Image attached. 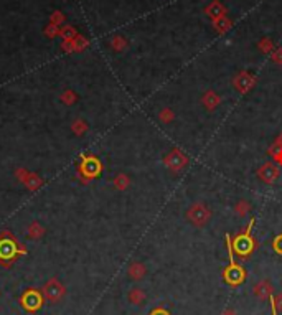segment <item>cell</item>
<instances>
[{
    "mask_svg": "<svg viewBox=\"0 0 282 315\" xmlns=\"http://www.w3.org/2000/svg\"><path fill=\"white\" fill-rule=\"evenodd\" d=\"M23 254H27V248L17 240L15 234L7 229L2 231L0 233V266L9 269Z\"/></svg>",
    "mask_w": 282,
    "mask_h": 315,
    "instance_id": "6da1fadb",
    "label": "cell"
},
{
    "mask_svg": "<svg viewBox=\"0 0 282 315\" xmlns=\"http://www.w3.org/2000/svg\"><path fill=\"white\" fill-rule=\"evenodd\" d=\"M188 221L193 224L195 228H205L206 224L212 221V210L206 203L203 201H195L187 208V213H185Z\"/></svg>",
    "mask_w": 282,
    "mask_h": 315,
    "instance_id": "7a4b0ae2",
    "label": "cell"
},
{
    "mask_svg": "<svg viewBox=\"0 0 282 315\" xmlns=\"http://www.w3.org/2000/svg\"><path fill=\"white\" fill-rule=\"evenodd\" d=\"M20 307L23 308L25 312L28 313H37L38 310H41V307L45 304V297L41 294V289H35V287H30L27 289L25 292L20 295Z\"/></svg>",
    "mask_w": 282,
    "mask_h": 315,
    "instance_id": "3957f363",
    "label": "cell"
},
{
    "mask_svg": "<svg viewBox=\"0 0 282 315\" xmlns=\"http://www.w3.org/2000/svg\"><path fill=\"white\" fill-rule=\"evenodd\" d=\"M41 294H43L46 302H50V304H58V302H61L64 299L66 287L58 281L56 277H51L43 284V287H41Z\"/></svg>",
    "mask_w": 282,
    "mask_h": 315,
    "instance_id": "277c9868",
    "label": "cell"
},
{
    "mask_svg": "<svg viewBox=\"0 0 282 315\" xmlns=\"http://www.w3.org/2000/svg\"><path fill=\"white\" fill-rule=\"evenodd\" d=\"M101 172V164L96 157H83L78 167V174L83 178V182H89L99 175Z\"/></svg>",
    "mask_w": 282,
    "mask_h": 315,
    "instance_id": "5b68a950",
    "label": "cell"
},
{
    "mask_svg": "<svg viewBox=\"0 0 282 315\" xmlns=\"http://www.w3.org/2000/svg\"><path fill=\"white\" fill-rule=\"evenodd\" d=\"M164 164L167 165V167H169L172 172H180L182 170L185 165L188 164V157L185 155L183 152H180L178 148L177 150H172L169 155H167L165 159H164Z\"/></svg>",
    "mask_w": 282,
    "mask_h": 315,
    "instance_id": "8992f818",
    "label": "cell"
},
{
    "mask_svg": "<svg viewBox=\"0 0 282 315\" xmlns=\"http://www.w3.org/2000/svg\"><path fill=\"white\" fill-rule=\"evenodd\" d=\"M253 295L256 297V299L262 300V302L272 299V295H274L272 282L269 281V279H261L259 282H256L253 286Z\"/></svg>",
    "mask_w": 282,
    "mask_h": 315,
    "instance_id": "52a82bcc",
    "label": "cell"
},
{
    "mask_svg": "<svg viewBox=\"0 0 282 315\" xmlns=\"http://www.w3.org/2000/svg\"><path fill=\"white\" fill-rule=\"evenodd\" d=\"M17 178H19L28 190H38L41 185H43V180L38 177V174H33V172H28L23 169L17 170Z\"/></svg>",
    "mask_w": 282,
    "mask_h": 315,
    "instance_id": "ba28073f",
    "label": "cell"
},
{
    "mask_svg": "<svg viewBox=\"0 0 282 315\" xmlns=\"http://www.w3.org/2000/svg\"><path fill=\"white\" fill-rule=\"evenodd\" d=\"M257 177L261 178V180L264 183H274L275 180H277V177H279V169L275 167L274 164H264L262 167L257 170Z\"/></svg>",
    "mask_w": 282,
    "mask_h": 315,
    "instance_id": "9c48e42d",
    "label": "cell"
},
{
    "mask_svg": "<svg viewBox=\"0 0 282 315\" xmlns=\"http://www.w3.org/2000/svg\"><path fill=\"white\" fill-rule=\"evenodd\" d=\"M233 85H235V88L239 93H248L249 89H253V86L256 85V78L248 73H239L236 78L233 80Z\"/></svg>",
    "mask_w": 282,
    "mask_h": 315,
    "instance_id": "30bf717a",
    "label": "cell"
},
{
    "mask_svg": "<svg viewBox=\"0 0 282 315\" xmlns=\"http://www.w3.org/2000/svg\"><path fill=\"white\" fill-rule=\"evenodd\" d=\"M127 276L132 281H142L144 277L147 276V267L140 261H134V263H130L129 267H127Z\"/></svg>",
    "mask_w": 282,
    "mask_h": 315,
    "instance_id": "8fae6325",
    "label": "cell"
},
{
    "mask_svg": "<svg viewBox=\"0 0 282 315\" xmlns=\"http://www.w3.org/2000/svg\"><path fill=\"white\" fill-rule=\"evenodd\" d=\"M201 104L205 106V108L208 111H215L218 108V106L221 104V98H220V94H217L215 91H206V93H203V96H201Z\"/></svg>",
    "mask_w": 282,
    "mask_h": 315,
    "instance_id": "7c38bea8",
    "label": "cell"
},
{
    "mask_svg": "<svg viewBox=\"0 0 282 315\" xmlns=\"http://www.w3.org/2000/svg\"><path fill=\"white\" fill-rule=\"evenodd\" d=\"M225 276H226V281L230 284H233V286H236V284L244 281V271L241 269V267L235 266V264H231L230 267H228Z\"/></svg>",
    "mask_w": 282,
    "mask_h": 315,
    "instance_id": "4fadbf2b",
    "label": "cell"
},
{
    "mask_svg": "<svg viewBox=\"0 0 282 315\" xmlns=\"http://www.w3.org/2000/svg\"><path fill=\"white\" fill-rule=\"evenodd\" d=\"M146 299H147L146 290L140 289V287H132V289L129 290V294H127V300L130 302L132 305H137V307L144 305V302H146Z\"/></svg>",
    "mask_w": 282,
    "mask_h": 315,
    "instance_id": "5bb4252c",
    "label": "cell"
},
{
    "mask_svg": "<svg viewBox=\"0 0 282 315\" xmlns=\"http://www.w3.org/2000/svg\"><path fill=\"white\" fill-rule=\"evenodd\" d=\"M251 241H249V238H248V234H243V236H238V240L235 241V251L238 253V254H248L249 251H251Z\"/></svg>",
    "mask_w": 282,
    "mask_h": 315,
    "instance_id": "9a60e30c",
    "label": "cell"
},
{
    "mask_svg": "<svg viewBox=\"0 0 282 315\" xmlns=\"http://www.w3.org/2000/svg\"><path fill=\"white\" fill-rule=\"evenodd\" d=\"M235 213H236V216L239 218H244V216H248L249 215V211H251V203L246 198H241V200H238L236 201V205H235Z\"/></svg>",
    "mask_w": 282,
    "mask_h": 315,
    "instance_id": "2e32d148",
    "label": "cell"
},
{
    "mask_svg": "<svg viewBox=\"0 0 282 315\" xmlns=\"http://www.w3.org/2000/svg\"><path fill=\"white\" fill-rule=\"evenodd\" d=\"M112 183L117 190L124 192V190H127L129 185H130V178H129V175H125V174H117L116 177H114Z\"/></svg>",
    "mask_w": 282,
    "mask_h": 315,
    "instance_id": "e0dca14e",
    "label": "cell"
},
{
    "mask_svg": "<svg viewBox=\"0 0 282 315\" xmlns=\"http://www.w3.org/2000/svg\"><path fill=\"white\" fill-rule=\"evenodd\" d=\"M27 233H28V236H30V238H32V240H40V238L45 234V228L41 226L40 223L35 221V223H32V224H30V226H28Z\"/></svg>",
    "mask_w": 282,
    "mask_h": 315,
    "instance_id": "ac0fdd59",
    "label": "cell"
},
{
    "mask_svg": "<svg viewBox=\"0 0 282 315\" xmlns=\"http://www.w3.org/2000/svg\"><path fill=\"white\" fill-rule=\"evenodd\" d=\"M159 121L162 124H170L175 121V111L172 108H164L159 111Z\"/></svg>",
    "mask_w": 282,
    "mask_h": 315,
    "instance_id": "d6986e66",
    "label": "cell"
},
{
    "mask_svg": "<svg viewBox=\"0 0 282 315\" xmlns=\"http://www.w3.org/2000/svg\"><path fill=\"white\" fill-rule=\"evenodd\" d=\"M71 129H73V132L76 135H83L88 130V124L83 121V119H76V121L73 122V126H71Z\"/></svg>",
    "mask_w": 282,
    "mask_h": 315,
    "instance_id": "ffe728a7",
    "label": "cell"
},
{
    "mask_svg": "<svg viewBox=\"0 0 282 315\" xmlns=\"http://www.w3.org/2000/svg\"><path fill=\"white\" fill-rule=\"evenodd\" d=\"M272 310L274 312H282V292H277L272 295Z\"/></svg>",
    "mask_w": 282,
    "mask_h": 315,
    "instance_id": "44dd1931",
    "label": "cell"
},
{
    "mask_svg": "<svg viewBox=\"0 0 282 315\" xmlns=\"http://www.w3.org/2000/svg\"><path fill=\"white\" fill-rule=\"evenodd\" d=\"M76 99H78V96H76L73 91H64L61 94V101H63L64 104H73Z\"/></svg>",
    "mask_w": 282,
    "mask_h": 315,
    "instance_id": "7402d4cb",
    "label": "cell"
},
{
    "mask_svg": "<svg viewBox=\"0 0 282 315\" xmlns=\"http://www.w3.org/2000/svg\"><path fill=\"white\" fill-rule=\"evenodd\" d=\"M274 248L277 249V253H282V236H277L274 241Z\"/></svg>",
    "mask_w": 282,
    "mask_h": 315,
    "instance_id": "603a6c76",
    "label": "cell"
},
{
    "mask_svg": "<svg viewBox=\"0 0 282 315\" xmlns=\"http://www.w3.org/2000/svg\"><path fill=\"white\" fill-rule=\"evenodd\" d=\"M220 315H239L236 310H233V308H226V310H223Z\"/></svg>",
    "mask_w": 282,
    "mask_h": 315,
    "instance_id": "cb8c5ba5",
    "label": "cell"
},
{
    "mask_svg": "<svg viewBox=\"0 0 282 315\" xmlns=\"http://www.w3.org/2000/svg\"><path fill=\"white\" fill-rule=\"evenodd\" d=\"M151 315H169L165 310H162V308H157V310H154Z\"/></svg>",
    "mask_w": 282,
    "mask_h": 315,
    "instance_id": "d4e9b609",
    "label": "cell"
},
{
    "mask_svg": "<svg viewBox=\"0 0 282 315\" xmlns=\"http://www.w3.org/2000/svg\"><path fill=\"white\" fill-rule=\"evenodd\" d=\"M275 145H279V147H282V134L279 135L277 139H275Z\"/></svg>",
    "mask_w": 282,
    "mask_h": 315,
    "instance_id": "484cf974",
    "label": "cell"
}]
</instances>
